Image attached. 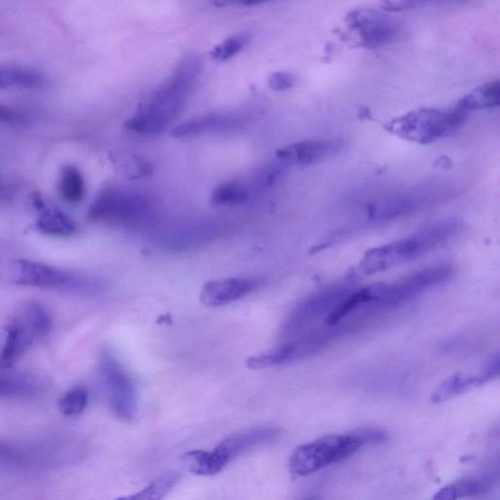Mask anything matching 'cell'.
I'll use <instances>...</instances> for the list:
<instances>
[{"mask_svg":"<svg viewBox=\"0 0 500 500\" xmlns=\"http://www.w3.org/2000/svg\"><path fill=\"white\" fill-rule=\"evenodd\" d=\"M202 70L201 57H184L149 103L127 121L128 129L144 135L164 132L181 115Z\"/></svg>","mask_w":500,"mask_h":500,"instance_id":"1","label":"cell"},{"mask_svg":"<svg viewBox=\"0 0 500 500\" xmlns=\"http://www.w3.org/2000/svg\"><path fill=\"white\" fill-rule=\"evenodd\" d=\"M460 227V222L454 218L428 225L404 239L368 250L360 269L365 274H373L409 264L451 241Z\"/></svg>","mask_w":500,"mask_h":500,"instance_id":"2","label":"cell"},{"mask_svg":"<svg viewBox=\"0 0 500 500\" xmlns=\"http://www.w3.org/2000/svg\"><path fill=\"white\" fill-rule=\"evenodd\" d=\"M386 440L385 432L374 429L322 437L294 449L290 458V470L294 476H308L351 457L361 447Z\"/></svg>","mask_w":500,"mask_h":500,"instance_id":"3","label":"cell"},{"mask_svg":"<svg viewBox=\"0 0 500 500\" xmlns=\"http://www.w3.org/2000/svg\"><path fill=\"white\" fill-rule=\"evenodd\" d=\"M467 118V112L455 109H419L408 112L386 125V130L404 140L432 144L454 134Z\"/></svg>","mask_w":500,"mask_h":500,"instance_id":"4","label":"cell"},{"mask_svg":"<svg viewBox=\"0 0 500 500\" xmlns=\"http://www.w3.org/2000/svg\"><path fill=\"white\" fill-rule=\"evenodd\" d=\"M12 280L24 286L94 295L105 291L102 281L61 270L40 262L17 260L12 265Z\"/></svg>","mask_w":500,"mask_h":500,"instance_id":"5","label":"cell"},{"mask_svg":"<svg viewBox=\"0 0 500 500\" xmlns=\"http://www.w3.org/2000/svg\"><path fill=\"white\" fill-rule=\"evenodd\" d=\"M52 329V318L41 303L22 307L5 329V343L0 355V367L9 369L28 351L30 347Z\"/></svg>","mask_w":500,"mask_h":500,"instance_id":"6","label":"cell"},{"mask_svg":"<svg viewBox=\"0 0 500 500\" xmlns=\"http://www.w3.org/2000/svg\"><path fill=\"white\" fill-rule=\"evenodd\" d=\"M454 269L447 264L434 265L408 274L389 284L370 285V306L391 308L408 303L452 277Z\"/></svg>","mask_w":500,"mask_h":500,"instance_id":"7","label":"cell"},{"mask_svg":"<svg viewBox=\"0 0 500 500\" xmlns=\"http://www.w3.org/2000/svg\"><path fill=\"white\" fill-rule=\"evenodd\" d=\"M149 210L145 197L117 186H107L94 198L89 217L103 223L130 224L143 219Z\"/></svg>","mask_w":500,"mask_h":500,"instance_id":"8","label":"cell"},{"mask_svg":"<svg viewBox=\"0 0 500 500\" xmlns=\"http://www.w3.org/2000/svg\"><path fill=\"white\" fill-rule=\"evenodd\" d=\"M99 369L111 411L120 420H132L137 411V393L130 375L109 352L102 354Z\"/></svg>","mask_w":500,"mask_h":500,"instance_id":"9","label":"cell"},{"mask_svg":"<svg viewBox=\"0 0 500 500\" xmlns=\"http://www.w3.org/2000/svg\"><path fill=\"white\" fill-rule=\"evenodd\" d=\"M443 193L440 187L432 184L418 186L374 203L369 210V216L380 222L406 216L440 198Z\"/></svg>","mask_w":500,"mask_h":500,"instance_id":"10","label":"cell"},{"mask_svg":"<svg viewBox=\"0 0 500 500\" xmlns=\"http://www.w3.org/2000/svg\"><path fill=\"white\" fill-rule=\"evenodd\" d=\"M349 285L346 283L337 284L299 304L285 323L283 339H291L303 330L309 320L322 314V312L329 306L335 307L339 304L341 300L350 293Z\"/></svg>","mask_w":500,"mask_h":500,"instance_id":"11","label":"cell"},{"mask_svg":"<svg viewBox=\"0 0 500 500\" xmlns=\"http://www.w3.org/2000/svg\"><path fill=\"white\" fill-rule=\"evenodd\" d=\"M53 449L42 445L0 441V468L32 469L53 466Z\"/></svg>","mask_w":500,"mask_h":500,"instance_id":"12","label":"cell"},{"mask_svg":"<svg viewBox=\"0 0 500 500\" xmlns=\"http://www.w3.org/2000/svg\"><path fill=\"white\" fill-rule=\"evenodd\" d=\"M344 143L339 139H317L292 144L280 149L277 158L285 166L307 167L341 153Z\"/></svg>","mask_w":500,"mask_h":500,"instance_id":"13","label":"cell"},{"mask_svg":"<svg viewBox=\"0 0 500 500\" xmlns=\"http://www.w3.org/2000/svg\"><path fill=\"white\" fill-rule=\"evenodd\" d=\"M323 345L322 340L317 335H307L291 341L273 351L249 358L246 361L248 369L260 370L271 367L291 364L314 354Z\"/></svg>","mask_w":500,"mask_h":500,"instance_id":"14","label":"cell"},{"mask_svg":"<svg viewBox=\"0 0 500 500\" xmlns=\"http://www.w3.org/2000/svg\"><path fill=\"white\" fill-rule=\"evenodd\" d=\"M367 46H378L389 42L395 34V26L389 18L370 9L352 12L347 18Z\"/></svg>","mask_w":500,"mask_h":500,"instance_id":"15","label":"cell"},{"mask_svg":"<svg viewBox=\"0 0 500 500\" xmlns=\"http://www.w3.org/2000/svg\"><path fill=\"white\" fill-rule=\"evenodd\" d=\"M499 354L492 356L478 374H455L443 382L432 395V402L441 403L498 378Z\"/></svg>","mask_w":500,"mask_h":500,"instance_id":"16","label":"cell"},{"mask_svg":"<svg viewBox=\"0 0 500 500\" xmlns=\"http://www.w3.org/2000/svg\"><path fill=\"white\" fill-rule=\"evenodd\" d=\"M261 284L257 279H226L207 283L201 302L207 307H220L237 302L255 292Z\"/></svg>","mask_w":500,"mask_h":500,"instance_id":"17","label":"cell"},{"mask_svg":"<svg viewBox=\"0 0 500 500\" xmlns=\"http://www.w3.org/2000/svg\"><path fill=\"white\" fill-rule=\"evenodd\" d=\"M281 430L274 428H261L232 434L223 439L215 448L230 464V461L259 446L277 440Z\"/></svg>","mask_w":500,"mask_h":500,"instance_id":"18","label":"cell"},{"mask_svg":"<svg viewBox=\"0 0 500 500\" xmlns=\"http://www.w3.org/2000/svg\"><path fill=\"white\" fill-rule=\"evenodd\" d=\"M243 117L235 114H209L178 125L172 131L175 139H191L207 133L230 131L242 127Z\"/></svg>","mask_w":500,"mask_h":500,"instance_id":"19","label":"cell"},{"mask_svg":"<svg viewBox=\"0 0 500 500\" xmlns=\"http://www.w3.org/2000/svg\"><path fill=\"white\" fill-rule=\"evenodd\" d=\"M32 202L39 211L36 228L41 232L60 236H71L77 232L76 223L57 207L46 205L40 194H33Z\"/></svg>","mask_w":500,"mask_h":500,"instance_id":"20","label":"cell"},{"mask_svg":"<svg viewBox=\"0 0 500 500\" xmlns=\"http://www.w3.org/2000/svg\"><path fill=\"white\" fill-rule=\"evenodd\" d=\"M45 84L43 73L34 68L22 65L0 66V91L41 90Z\"/></svg>","mask_w":500,"mask_h":500,"instance_id":"21","label":"cell"},{"mask_svg":"<svg viewBox=\"0 0 500 500\" xmlns=\"http://www.w3.org/2000/svg\"><path fill=\"white\" fill-rule=\"evenodd\" d=\"M182 460L188 470L197 476H215L229 465L216 449L212 451L196 449V451L185 453Z\"/></svg>","mask_w":500,"mask_h":500,"instance_id":"22","label":"cell"},{"mask_svg":"<svg viewBox=\"0 0 500 500\" xmlns=\"http://www.w3.org/2000/svg\"><path fill=\"white\" fill-rule=\"evenodd\" d=\"M499 100L500 84L496 81L484 84L461 98L457 107L468 114L471 111L497 107Z\"/></svg>","mask_w":500,"mask_h":500,"instance_id":"23","label":"cell"},{"mask_svg":"<svg viewBox=\"0 0 500 500\" xmlns=\"http://www.w3.org/2000/svg\"><path fill=\"white\" fill-rule=\"evenodd\" d=\"M39 392V384L22 373L0 372V398L29 397Z\"/></svg>","mask_w":500,"mask_h":500,"instance_id":"24","label":"cell"},{"mask_svg":"<svg viewBox=\"0 0 500 500\" xmlns=\"http://www.w3.org/2000/svg\"><path fill=\"white\" fill-rule=\"evenodd\" d=\"M85 191V182L80 169L73 166L62 168L59 183L61 197L67 203L77 205L84 198Z\"/></svg>","mask_w":500,"mask_h":500,"instance_id":"25","label":"cell"},{"mask_svg":"<svg viewBox=\"0 0 500 500\" xmlns=\"http://www.w3.org/2000/svg\"><path fill=\"white\" fill-rule=\"evenodd\" d=\"M180 480L178 472H168L155 479L144 489L132 495L122 497L130 500H159L164 498Z\"/></svg>","mask_w":500,"mask_h":500,"instance_id":"26","label":"cell"},{"mask_svg":"<svg viewBox=\"0 0 500 500\" xmlns=\"http://www.w3.org/2000/svg\"><path fill=\"white\" fill-rule=\"evenodd\" d=\"M486 492V485L478 480L464 479L449 484L433 496L435 500H455L478 496Z\"/></svg>","mask_w":500,"mask_h":500,"instance_id":"27","label":"cell"},{"mask_svg":"<svg viewBox=\"0 0 500 500\" xmlns=\"http://www.w3.org/2000/svg\"><path fill=\"white\" fill-rule=\"evenodd\" d=\"M89 401V390L82 386L74 387L60 399L59 409L66 417H77L82 414Z\"/></svg>","mask_w":500,"mask_h":500,"instance_id":"28","label":"cell"},{"mask_svg":"<svg viewBox=\"0 0 500 500\" xmlns=\"http://www.w3.org/2000/svg\"><path fill=\"white\" fill-rule=\"evenodd\" d=\"M252 41V34L241 33L225 40L212 50L210 56L216 62H225L241 53Z\"/></svg>","mask_w":500,"mask_h":500,"instance_id":"29","label":"cell"},{"mask_svg":"<svg viewBox=\"0 0 500 500\" xmlns=\"http://www.w3.org/2000/svg\"><path fill=\"white\" fill-rule=\"evenodd\" d=\"M31 122L32 116L26 110L0 103V124L26 127Z\"/></svg>","mask_w":500,"mask_h":500,"instance_id":"30","label":"cell"},{"mask_svg":"<svg viewBox=\"0 0 500 500\" xmlns=\"http://www.w3.org/2000/svg\"><path fill=\"white\" fill-rule=\"evenodd\" d=\"M295 83L293 74L287 72H278L269 78V86L274 91H285L293 89Z\"/></svg>","mask_w":500,"mask_h":500,"instance_id":"31","label":"cell"},{"mask_svg":"<svg viewBox=\"0 0 500 500\" xmlns=\"http://www.w3.org/2000/svg\"><path fill=\"white\" fill-rule=\"evenodd\" d=\"M228 2L244 6H253L267 3L269 0H228Z\"/></svg>","mask_w":500,"mask_h":500,"instance_id":"32","label":"cell"},{"mask_svg":"<svg viewBox=\"0 0 500 500\" xmlns=\"http://www.w3.org/2000/svg\"><path fill=\"white\" fill-rule=\"evenodd\" d=\"M5 192V188L4 186L2 185V183H0V195H4Z\"/></svg>","mask_w":500,"mask_h":500,"instance_id":"33","label":"cell"}]
</instances>
